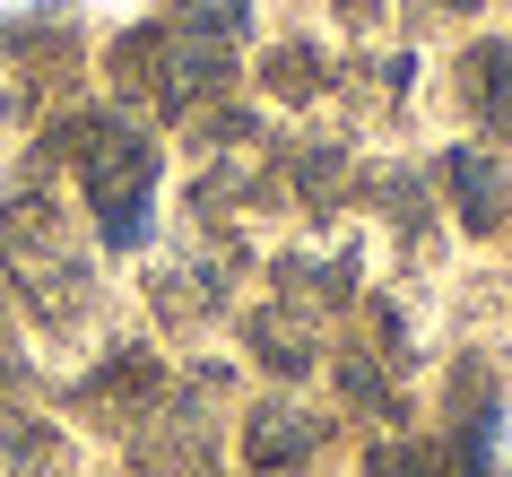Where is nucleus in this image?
I'll list each match as a JSON object with an SVG mask.
<instances>
[{"instance_id":"393cba45","label":"nucleus","mask_w":512,"mask_h":477,"mask_svg":"<svg viewBox=\"0 0 512 477\" xmlns=\"http://www.w3.org/2000/svg\"><path fill=\"white\" fill-rule=\"evenodd\" d=\"M382 9L391 0H339V27H382Z\"/></svg>"},{"instance_id":"4be33fe9","label":"nucleus","mask_w":512,"mask_h":477,"mask_svg":"<svg viewBox=\"0 0 512 477\" xmlns=\"http://www.w3.org/2000/svg\"><path fill=\"white\" fill-rule=\"evenodd\" d=\"M478 131L495 139V148H512V70H504V79H495V87L478 96Z\"/></svg>"},{"instance_id":"dca6fc26","label":"nucleus","mask_w":512,"mask_h":477,"mask_svg":"<svg viewBox=\"0 0 512 477\" xmlns=\"http://www.w3.org/2000/svg\"><path fill=\"white\" fill-rule=\"evenodd\" d=\"M339 391H348L356 417H374V425H400V391L374 373V356H339Z\"/></svg>"},{"instance_id":"412c9836","label":"nucleus","mask_w":512,"mask_h":477,"mask_svg":"<svg viewBox=\"0 0 512 477\" xmlns=\"http://www.w3.org/2000/svg\"><path fill=\"white\" fill-rule=\"evenodd\" d=\"M174 27H200V35H226V44H235V35L252 27V0H183Z\"/></svg>"},{"instance_id":"0eeeda50","label":"nucleus","mask_w":512,"mask_h":477,"mask_svg":"<svg viewBox=\"0 0 512 477\" xmlns=\"http://www.w3.org/2000/svg\"><path fill=\"white\" fill-rule=\"evenodd\" d=\"M278 304H304V313H322V304H348L356 287H365V252H356V235L339 243H296V252H278Z\"/></svg>"},{"instance_id":"ddd939ff","label":"nucleus","mask_w":512,"mask_h":477,"mask_svg":"<svg viewBox=\"0 0 512 477\" xmlns=\"http://www.w3.org/2000/svg\"><path fill=\"white\" fill-rule=\"evenodd\" d=\"M278 191H296L313 217H330L339 191H348V148H339V139H296V148L278 157Z\"/></svg>"},{"instance_id":"f257e3e1","label":"nucleus","mask_w":512,"mask_h":477,"mask_svg":"<svg viewBox=\"0 0 512 477\" xmlns=\"http://www.w3.org/2000/svg\"><path fill=\"white\" fill-rule=\"evenodd\" d=\"M53 165H79L87 183V209H96V235H105V252H139L148 243V200H157V139L139 131L131 113H70V122H53V131L35 139L27 157V183L44 191V174Z\"/></svg>"},{"instance_id":"20e7f679","label":"nucleus","mask_w":512,"mask_h":477,"mask_svg":"<svg viewBox=\"0 0 512 477\" xmlns=\"http://www.w3.org/2000/svg\"><path fill=\"white\" fill-rule=\"evenodd\" d=\"M235 278H243V243L235 235H209V243H191V252H174V261H157L148 304H157L165 330H200V321L226 313Z\"/></svg>"},{"instance_id":"6ab92c4d","label":"nucleus","mask_w":512,"mask_h":477,"mask_svg":"<svg viewBox=\"0 0 512 477\" xmlns=\"http://www.w3.org/2000/svg\"><path fill=\"white\" fill-rule=\"evenodd\" d=\"M504 70H512V44H504V35H486V44H469V53H460V70H452V96H460L469 113H478V96H486L495 79H504Z\"/></svg>"},{"instance_id":"4468645a","label":"nucleus","mask_w":512,"mask_h":477,"mask_svg":"<svg viewBox=\"0 0 512 477\" xmlns=\"http://www.w3.org/2000/svg\"><path fill=\"white\" fill-rule=\"evenodd\" d=\"M365 200L408 235V252H426V243H434V191H426V174H408V165H374V174H365Z\"/></svg>"},{"instance_id":"9b49d317","label":"nucleus","mask_w":512,"mask_h":477,"mask_svg":"<svg viewBox=\"0 0 512 477\" xmlns=\"http://www.w3.org/2000/svg\"><path fill=\"white\" fill-rule=\"evenodd\" d=\"M243 347L261 356L270 373H313V356H322V321L304 313V304H261V313H243Z\"/></svg>"},{"instance_id":"423d86ee","label":"nucleus","mask_w":512,"mask_h":477,"mask_svg":"<svg viewBox=\"0 0 512 477\" xmlns=\"http://www.w3.org/2000/svg\"><path fill=\"white\" fill-rule=\"evenodd\" d=\"M226 79H235V44L226 35H200V27H165L157 44V79H148V96H157L165 113H200L226 96Z\"/></svg>"},{"instance_id":"1a4fd4ad","label":"nucleus","mask_w":512,"mask_h":477,"mask_svg":"<svg viewBox=\"0 0 512 477\" xmlns=\"http://www.w3.org/2000/svg\"><path fill=\"white\" fill-rule=\"evenodd\" d=\"M330 425L313 417V408H296V399H261L252 417H243V460H252V477H287L313 460V443H322Z\"/></svg>"},{"instance_id":"f03ea898","label":"nucleus","mask_w":512,"mask_h":477,"mask_svg":"<svg viewBox=\"0 0 512 477\" xmlns=\"http://www.w3.org/2000/svg\"><path fill=\"white\" fill-rule=\"evenodd\" d=\"M0 278L18 287V304L44 330H79L87 304H96V269H87V252L70 243V226L44 191L0 200Z\"/></svg>"},{"instance_id":"6e6552de","label":"nucleus","mask_w":512,"mask_h":477,"mask_svg":"<svg viewBox=\"0 0 512 477\" xmlns=\"http://www.w3.org/2000/svg\"><path fill=\"white\" fill-rule=\"evenodd\" d=\"M261 200H278V174H270V148L261 139L252 148H217L200 165V183H191V217L200 226H226L235 209H261Z\"/></svg>"},{"instance_id":"5701e85b","label":"nucleus","mask_w":512,"mask_h":477,"mask_svg":"<svg viewBox=\"0 0 512 477\" xmlns=\"http://www.w3.org/2000/svg\"><path fill=\"white\" fill-rule=\"evenodd\" d=\"M0 391H27V356H18V330H9V304H0Z\"/></svg>"},{"instance_id":"f3484780","label":"nucleus","mask_w":512,"mask_h":477,"mask_svg":"<svg viewBox=\"0 0 512 477\" xmlns=\"http://www.w3.org/2000/svg\"><path fill=\"white\" fill-rule=\"evenodd\" d=\"M157 44H165V27H131V35H113L105 70H113V87H122V96H148V79H157Z\"/></svg>"},{"instance_id":"b1692460","label":"nucleus","mask_w":512,"mask_h":477,"mask_svg":"<svg viewBox=\"0 0 512 477\" xmlns=\"http://www.w3.org/2000/svg\"><path fill=\"white\" fill-rule=\"evenodd\" d=\"M469 9H478V0H408L417 27H434V18H469Z\"/></svg>"},{"instance_id":"7ed1b4c3","label":"nucleus","mask_w":512,"mask_h":477,"mask_svg":"<svg viewBox=\"0 0 512 477\" xmlns=\"http://www.w3.org/2000/svg\"><path fill=\"white\" fill-rule=\"evenodd\" d=\"M217 399H226V365H200L183 391H165V408L131 434V477H217Z\"/></svg>"},{"instance_id":"2eb2a0df","label":"nucleus","mask_w":512,"mask_h":477,"mask_svg":"<svg viewBox=\"0 0 512 477\" xmlns=\"http://www.w3.org/2000/svg\"><path fill=\"white\" fill-rule=\"evenodd\" d=\"M261 79H270L278 105H313V96L330 87V53H322V44H304V35H296V44H270Z\"/></svg>"},{"instance_id":"a211bd4d","label":"nucleus","mask_w":512,"mask_h":477,"mask_svg":"<svg viewBox=\"0 0 512 477\" xmlns=\"http://www.w3.org/2000/svg\"><path fill=\"white\" fill-rule=\"evenodd\" d=\"M191 122V139H200V148H252V139H261V113L252 105H226V96H217V105H200V113H183Z\"/></svg>"},{"instance_id":"9d476101","label":"nucleus","mask_w":512,"mask_h":477,"mask_svg":"<svg viewBox=\"0 0 512 477\" xmlns=\"http://www.w3.org/2000/svg\"><path fill=\"white\" fill-rule=\"evenodd\" d=\"M434 183L452 191V217L469 226V235H495V226L512 217V183H504V165L486 157V148H443Z\"/></svg>"},{"instance_id":"39448f33","label":"nucleus","mask_w":512,"mask_h":477,"mask_svg":"<svg viewBox=\"0 0 512 477\" xmlns=\"http://www.w3.org/2000/svg\"><path fill=\"white\" fill-rule=\"evenodd\" d=\"M165 391H174V382H165V356L131 339V347H113L96 373H79V391H70V399H79L87 425H105V434H139V425L165 408Z\"/></svg>"},{"instance_id":"f8f14e48","label":"nucleus","mask_w":512,"mask_h":477,"mask_svg":"<svg viewBox=\"0 0 512 477\" xmlns=\"http://www.w3.org/2000/svg\"><path fill=\"white\" fill-rule=\"evenodd\" d=\"M61 469H70L61 434L35 417L27 399H9V391H0V477H61Z\"/></svg>"},{"instance_id":"aec40b11","label":"nucleus","mask_w":512,"mask_h":477,"mask_svg":"<svg viewBox=\"0 0 512 477\" xmlns=\"http://www.w3.org/2000/svg\"><path fill=\"white\" fill-rule=\"evenodd\" d=\"M365 477H443V460H434V443H408V434H382V443L365 451Z\"/></svg>"}]
</instances>
